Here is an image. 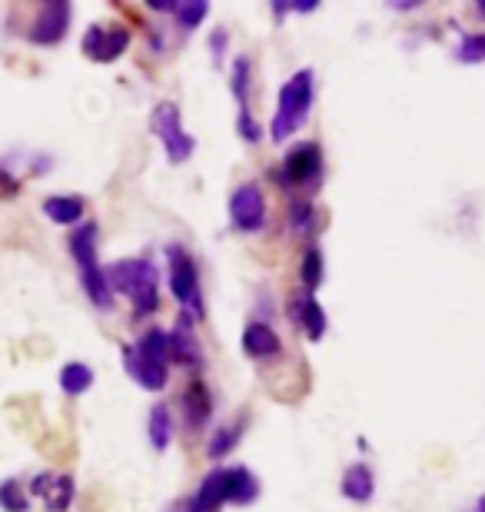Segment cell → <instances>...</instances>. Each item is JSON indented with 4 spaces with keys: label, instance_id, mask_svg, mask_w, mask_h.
I'll list each match as a JSON object with an SVG mask.
<instances>
[{
    "label": "cell",
    "instance_id": "cell-12",
    "mask_svg": "<svg viewBox=\"0 0 485 512\" xmlns=\"http://www.w3.org/2000/svg\"><path fill=\"white\" fill-rule=\"evenodd\" d=\"M193 503L200 512H220L226 503H230V469L216 466L203 476L200 493L193 496Z\"/></svg>",
    "mask_w": 485,
    "mask_h": 512
},
{
    "label": "cell",
    "instance_id": "cell-15",
    "mask_svg": "<svg viewBox=\"0 0 485 512\" xmlns=\"http://www.w3.org/2000/svg\"><path fill=\"white\" fill-rule=\"evenodd\" d=\"M183 413H187V426L190 429H203V423L210 419V389H206L200 380H193L187 386V393H183Z\"/></svg>",
    "mask_w": 485,
    "mask_h": 512
},
{
    "label": "cell",
    "instance_id": "cell-28",
    "mask_svg": "<svg viewBox=\"0 0 485 512\" xmlns=\"http://www.w3.org/2000/svg\"><path fill=\"white\" fill-rule=\"evenodd\" d=\"M210 14V4L206 0H187V4H180L177 7V17H180V24L193 30V27H200V20Z\"/></svg>",
    "mask_w": 485,
    "mask_h": 512
},
{
    "label": "cell",
    "instance_id": "cell-10",
    "mask_svg": "<svg viewBox=\"0 0 485 512\" xmlns=\"http://www.w3.org/2000/svg\"><path fill=\"white\" fill-rule=\"evenodd\" d=\"M319 170H323V153H319L316 143H303V147H296L290 157L283 160L286 180L296 183V187H306V183H313L319 177Z\"/></svg>",
    "mask_w": 485,
    "mask_h": 512
},
{
    "label": "cell",
    "instance_id": "cell-3",
    "mask_svg": "<svg viewBox=\"0 0 485 512\" xmlns=\"http://www.w3.org/2000/svg\"><path fill=\"white\" fill-rule=\"evenodd\" d=\"M70 256H74V263L80 270V283H84L90 303H94L97 310H113V290L107 283V270H100V263H97V227L94 223L77 227L74 240H70Z\"/></svg>",
    "mask_w": 485,
    "mask_h": 512
},
{
    "label": "cell",
    "instance_id": "cell-6",
    "mask_svg": "<svg viewBox=\"0 0 485 512\" xmlns=\"http://www.w3.org/2000/svg\"><path fill=\"white\" fill-rule=\"evenodd\" d=\"M230 220H233V227L243 233H256L266 227V197L256 183H243V187L233 190Z\"/></svg>",
    "mask_w": 485,
    "mask_h": 512
},
{
    "label": "cell",
    "instance_id": "cell-35",
    "mask_svg": "<svg viewBox=\"0 0 485 512\" xmlns=\"http://www.w3.org/2000/svg\"><path fill=\"white\" fill-rule=\"evenodd\" d=\"M476 7H479V14L485 17V0H479V4H476Z\"/></svg>",
    "mask_w": 485,
    "mask_h": 512
},
{
    "label": "cell",
    "instance_id": "cell-23",
    "mask_svg": "<svg viewBox=\"0 0 485 512\" xmlns=\"http://www.w3.org/2000/svg\"><path fill=\"white\" fill-rule=\"evenodd\" d=\"M233 94H236V100H240V114H246V110H250V57H236Z\"/></svg>",
    "mask_w": 485,
    "mask_h": 512
},
{
    "label": "cell",
    "instance_id": "cell-25",
    "mask_svg": "<svg viewBox=\"0 0 485 512\" xmlns=\"http://www.w3.org/2000/svg\"><path fill=\"white\" fill-rule=\"evenodd\" d=\"M456 60L462 64H482L485 60V34H466L456 47Z\"/></svg>",
    "mask_w": 485,
    "mask_h": 512
},
{
    "label": "cell",
    "instance_id": "cell-34",
    "mask_svg": "<svg viewBox=\"0 0 485 512\" xmlns=\"http://www.w3.org/2000/svg\"><path fill=\"white\" fill-rule=\"evenodd\" d=\"M476 512H485V496L479 499V506H476Z\"/></svg>",
    "mask_w": 485,
    "mask_h": 512
},
{
    "label": "cell",
    "instance_id": "cell-7",
    "mask_svg": "<svg viewBox=\"0 0 485 512\" xmlns=\"http://www.w3.org/2000/svg\"><path fill=\"white\" fill-rule=\"evenodd\" d=\"M130 44V30L127 27H90L87 37H84V54L90 60H97V64H113L123 50Z\"/></svg>",
    "mask_w": 485,
    "mask_h": 512
},
{
    "label": "cell",
    "instance_id": "cell-20",
    "mask_svg": "<svg viewBox=\"0 0 485 512\" xmlns=\"http://www.w3.org/2000/svg\"><path fill=\"white\" fill-rule=\"evenodd\" d=\"M150 446L157 449V453H163V449L170 446V436H173V419H170V409L167 406H153L150 409Z\"/></svg>",
    "mask_w": 485,
    "mask_h": 512
},
{
    "label": "cell",
    "instance_id": "cell-13",
    "mask_svg": "<svg viewBox=\"0 0 485 512\" xmlns=\"http://www.w3.org/2000/svg\"><path fill=\"white\" fill-rule=\"evenodd\" d=\"M243 353L253 356V360H273V356L283 353V340L270 323H250L243 330Z\"/></svg>",
    "mask_w": 485,
    "mask_h": 512
},
{
    "label": "cell",
    "instance_id": "cell-24",
    "mask_svg": "<svg viewBox=\"0 0 485 512\" xmlns=\"http://www.w3.org/2000/svg\"><path fill=\"white\" fill-rule=\"evenodd\" d=\"M70 499H74V479L70 476H57L47 489V509L50 512H67Z\"/></svg>",
    "mask_w": 485,
    "mask_h": 512
},
{
    "label": "cell",
    "instance_id": "cell-2",
    "mask_svg": "<svg viewBox=\"0 0 485 512\" xmlns=\"http://www.w3.org/2000/svg\"><path fill=\"white\" fill-rule=\"evenodd\" d=\"M313 97H316V80H313V70H296V74L286 80L283 90H280V104H276V114H273V140L283 143L290 140L293 133H299L306 127L309 120V110H313Z\"/></svg>",
    "mask_w": 485,
    "mask_h": 512
},
{
    "label": "cell",
    "instance_id": "cell-32",
    "mask_svg": "<svg viewBox=\"0 0 485 512\" xmlns=\"http://www.w3.org/2000/svg\"><path fill=\"white\" fill-rule=\"evenodd\" d=\"M150 7L153 10H177L180 4H177V0H150Z\"/></svg>",
    "mask_w": 485,
    "mask_h": 512
},
{
    "label": "cell",
    "instance_id": "cell-16",
    "mask_svg": "<svg viewBox=\"0 0 485 512\" xmlns=\"http://www.w3.org/2000/svg\"><path fill=\"white\" fill-rule=\"evenodd\" d=\"M376 493V479H373V469H369L366 463H356L346 469L343 476V496L353 499V503H369Z\"/></svg>",
    "mask_w": 485,
    "mask_h": 512
},
{
    "label": "cell",
    "instance_id": "cell-18",
    "mask_svg": "<svg viewBox=\"0 0 485 512\" xmlns=\"http://www.w3.org/2000/svg\"><path fill=\"white\" fill-rule=\"evenodd\" d=\"M256 496H260V483H256V476L250 473V469L246 466L230 469V503L250 506Z\"/></svg>",
    "mask_w": 485,
    "mask_h": 512
},
{
    "label": "cell",
    "instance_id": "cell-22",
    "mask_svg": "<svg viewBox=\"0 0 485 512\" xmlns=\"http://www.w3.org/2000/svg\"><path fill=\"white\" fill-rule=\"evenodd\" d=\"M303 286H306V293H313L323 286V273H326V263H323V250L319 247H309L303 253Z\"/></svg>",
    "mask_w": 485,
    "mask_h": 512
},
{
    "label": "cell",
    "instance_id": "cell-33",
    "mask_svg": "<svg viewBox=\"0 0 485 512\" xmlns=\"http://www.w3.org/2000/svg\"><path fill=\"white\" fill-rule=\"evenodd\" d=\"M170 512H200V509H196V503H193V499H187V503H180V506H173Z\"/></svg>",
    "mask_w": 485,
    "mask_h": 512
},
{
    "label": "cell",
    "instance_id": "cell-31",
    "mask_svg": "<svg viewBox=\"0 0 485 512\" xmlns=\"http://www.w3.org/2000/svg\"><path fill=\"white\" fill-rule=\"evenodd\" d=\"M319 0H290V10H296V14H309V10H316Z\"/></svg>",
    "mask_w": 485,
    "mask_h": 512
},
{
    "label": "cell",
    "instance_id": "cell-8",
    "mask_svg": "<svg viewBox=\"0 0 485 512\" xmlns=\"http://www.w3.org/2000/svg\"><path fill=\"white\" fill-rule=\"evenodd\" d=\"M67 30H70V4L57 0V4L40 7L34 27H30V40L34 44H60Z\"/></svg>",
    "mask_w": 485,
    "mask_h": 512
},
{
    "label": "cell",
    "instance_id": "cell-29",
    "mask_svg": "<svg viewBox=\"0 0 485 512\" xmlns=\"http://www.w3.org/2000/svg\"><path fill=\"white\" fill-rule=\"evenodd\" d=\"M309 227H313V207H309V203H296L293 207V230L306 233Z\"/></svg>",
    "mask_w": 485,
    "mask_h": 512
},
{
    "label": "cell",
    "instance_id": "cell-30",
    "mask_svg": "<svg viewBox=\"0 0 485 512\" xmlns=\"http://www.w3.org/2000/svg\"><path fill=\"white\" fill-rule=\"evenodd\" d=\"M236 127H240V133H243V140H250V143H256L263 137V130L253 124V117H250V110H246V114H240L236 117Z\"/></svg>",
    "mask_w": 485,
    "mask_h": 512
},
{
    "label": "cell",
    "instance_id": "cell-26",
    "mask_svg": "<svg viewBox=\"0 0 485 512\" xmlns=\"http://www.w3.org/2000/svg\"><path fill=\"white\" fill-rule=\"evenodd\" d=\"M236 439H240V429H233V426L216 429L213 439H210V446H206V453H210V459H223L236 446Z\"/></svg>",
    "mask_w": 485,
    "mask_h": 512
},
{
    "label": "cell",
    "instance_id": "cell-5",
    "mask_svg": "<svg viewBox=\"0 0 485 512\" xmlns=\"http://www.w3.org/2000/svg\"><path fill=\"white\" fill-rule=\"evenodd\" d=\"M150 127L153 133L160 137L163 150H167V160L170 163H183L193 157V137L180 124V107L170 104V100H163V104L153 107V117H150Z\"/></svg>",
    "mask_w": 485,
    "mask_h": 512
},
{
    "label": "cell",
    "instance_id": "cell-9",
    "mask_svg": "<svg viewBox=\"0 0 485 512\" xmlns=\"http://www.w3.org/2000/svg\"><path fill=\"white\" fill-rule=\"evenodd\" d=\"M123 370L130 373V380H137V386L153 389V393L167 386V363L150 360L137 346H123Z\"/></svg>",
    "mask_w": 485,
    "mask_h": 512
},
{
    "label": "cell",
    "instance_id": "cell-11",
    "mask_svg": "<svg viewBox=\"0 0 485 512\" xmlns=\"http://www.w3.org/2000/svg\"><path fill=\"white\" fill-rule=\"evenodd\" d=\"M170 356L180 366H190V370H200V366H203L200 340H196V333H193V316H187V313L180 316L177 330L170 333Z\"/></svg>",
    "mask_w": 485,
    "mask_h": 512
},
{
    "label": "cell",
    "instance_id": "cell-14",
    "mask_svg": "<svg viewBox=\"0 0 485 512\" xmlns=\"http://www.w3.org/2000/svg\"><path fill=\"white\" fill-rule=\"evenodd\" d=\"M293 320H296L299 326H303V333H306L313 343H319V340L326 336V326H329L326 310H323V306H319L309 293L296 296V300H293Z\"/></svg>",
    "mask_w": 485,
    "mask_h": 512
},
{
    "label": "cell",
    "instance_id": "cell-19",
    "mask_svg": "<svg viewBox=\"0 0 485 512\" xmlns=\"http://www.w3.org/2000/svg\"><path fill=\"white\" fill-rule=\"evenodd\" d=\"M90 386H94V370L87 363H67L60 370V389L67 396H84Z\"/></svg>",
    "mask_w": 485,
    "mask_h": 512
},
{
    "label": "cell",
    "instance_id": "cell-4",
    "mask_svg": "<svg viewBox=\"0 0 485 512\" xmlns=\"http://www.w3.org/2000/svg\"><path fill=\"white\" fill-rule=\"evenodd\" d=\"M167 263H170V290L187 306L190 316L200 320L203 316V290H200V270H196L193 256L183 247H167Z\"/></svg>",
    "mask_w": 485,
    "mask_h": 512
},
{
    "label": "cell",
    "instance_id": "cell-21",
    "mask_svg": "<svg viewBox=\"0 0 485 512\" xmlns=\"http://www.w3.org/2000/svg\"><path fill=\"white\" fill-rule=\"evenodd\" d=\"M133 346H137L143 356L157 360V363H167L170 360V333H163V330H147Z\"/></svg>",
    "mask_w": 485,
    "mask_h": 512
},
{
    "label": "cell",
    "instance_id": "cell-27",
    "mask_svg": "<svg viewBox=\"0 0 485 512\" xmlns=\"http://www.w3.org/2000/svg\"><path fill=\"white\" fill-rule=\"evenodd\" d=\"M0 506H4L7 512H27L30 503L24 496V486L14 483V479H7V483L0 486Z\"/></svg>",
    "mask_w": 485,
    "mask_h": 512
},
{
    "label": "cell",
    "instance_id": "cell-17",
    "mask_svg": "<svg viewBox=\"0 0 485 512\" xmlns=\"http://www.w3.org/2000/svg\"><path fill=\"white\" fill-rule=\"evenodd\" d=\"M44 213L54 223H60V227H74V223L84 220V200L80 197H47Z\"/></svg>",
    "mask_w": 485,
    "mask_h": 512
},
{
    "label": "cell",
    "instance_id": "cell-1",
    "mask_svg": "<svg viewBox=\"0 0 485 512\" xmlns=\"http://www.w3.org/2000/svg\"><path fill=\"white\" fill-rule=\"evenodd\" d=\"M107 283L110 290H117L133 300V310L137 316H147L160 306V276L157 266L143 256H133V260H117L107 266Z\"/></svg>",
    "mask_w": 485,
    "mask_h": 512
}]
</instances>
